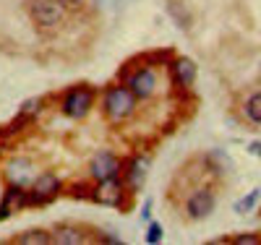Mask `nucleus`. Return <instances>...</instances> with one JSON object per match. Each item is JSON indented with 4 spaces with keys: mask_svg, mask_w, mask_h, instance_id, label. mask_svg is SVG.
Segmentation results:
<instances>
[{
    "mask_svg": "<svg viewBox=\"0 0 261 245\" xmlns=\"http://www.w3.org/2000/svg\"><path fill=\"white\" fill-rule=\"evenodd\" d=\"M128 89L136 94V99H149L151 94H154V89H157V76L151 68H139L130 73L128 78Z\"/></svg>",
    "mask_w": 261,
    "mask_h": 245,
    "instance_id": "20e7f679",
    "label": "nucleus"
},
{
    "mask_svg": "<svg viewBox=\"0 0 261 245\" xmlns=\"http://www.w3.org/2000/svg\"><path fill=\"white\" fill-rule=\"evenodd\" d=\"M92 102H94L92 89H86V86L71 89V92L65 94V99H63V113L68 118H84L86 113H89Z\"/></svg>",
    "mask_w": 261,
    "mask_h": 245,
    "instance_id": "f03ea898",
    "label": "nucleus"
},
{
    "mask_svg": "<svg viewBox=\"0 0 261 245\" xmlns=\"http://www.w3.org/2000/svg\"><path fill=\"white\" fill-rule=\"evenodd\" d=\"M246 118L251 120V123H256V125H261V92H256V94H251L248 99H246Z\"/></svg>",
    "mask_w": 261,
    "mask_h": 245,
    "instance_id": "ddd939ff",
    "label": "nucleus"
},
{
    "mask_svg": "<svg viewBox=\"0 0 261 245\" xmlns=\"http://www.w3.org/2000/svg\"><path fill=\"white\" fill-rule=\"evenodd\" d=\"M232 242L235 245H258L261 237L258 235H238V237H232Z\"/></svg>",
    "mask_w": 261,
    "mask_h": 245,
    "instance_id": "f3484780",
    "label": "nucleus"
},
{
    "mask_svg": "<svg viewBox=\"0 0 261 245\" xmlns=\"http://www.w3.org/2000/svg\"><path fill=\"white\" fill-rule=\"evenodd\" d=\"M120 172V162L115 154L110 151H99L94 162H92V175L97 177V180H110V177H118Z\"/></svg>",
    "mask_w": 261,
    "mask_h": 245,
    "instance_id": "0eeeda50",
    "label": "nucleus"
},
{
    "mask_svg": "<svg viewBox=\"0 0 261 245\" xmlns=\"http://www.w3.org/2000/svg\"><path fill=\"white\" fill-rule=\"evenodd\" d=\"M146 170H149V159H144V157L130 159V165L125 170V185L130 190H141V185L146 180Z\"/></svg>",
    "mask_w": 261,
    "mask_h": 245,
    "instance_id": "6e6552de",
    "label": "nucleus"
},
{
    "mask_svg": "<svg viewBox=\"0 0 261 245\" xmlns=\"http://www.w3.org/2000/svg\"><path fill=\"white\" fill-rule=\"evenodd\" d=\"M149 209H151V201H146V204H144V211H141V214H144V219H149V214H151Z\"/></svg>",
    "mask_w": 261,
    "mask_h": 245,
    "instance_id": "6ab92c4d",
    "label": "nucleus"
},
{
    "mask_svg": "<svg viewBox=\"0 0 261 245\" xmlns=\"http://www.w3.org/2000/svg\"><path fill=\"white\" fill-rule=\"evenodd\" d=\"M162 235H165L162 225H157V222H154V225H149V230H146V242L154 245V242H160V240H162Z\"/></svg>",
    "mask_w": 261,
    "mask_h": 245,
    "instance_id": "dca6fc26",
    "label": "nucleus"
},
{
    "mask_svg": "<svg viewBox=\"0 0 261 245\" xmlns=\"http://www.w3.org/2000/svg\"><path fill=\"white\" fill-rule=\"evenodd\" d=\"M53 242H60V245H79V242H84V235H81L79 230H73V227H60V230L55 232Z\"/></svg>",
    "mask_w": 261,
    "mask_h": 245,
    "instance_id": "f8f14e48",
    "label": "nucleus"
},
{
    "mask_svg": "<svg viewBox=\"0 0 261 245\" xmlns=\"http://www.w3.org/2000/svg\"><path fill=\"white\" fill-rule=\"evenodd\" d=\"M60 190V180L53 175H42L34 180V193H32V201H47V198H53L55 193Z\"/></svg>",
    "mask_w": 261,
    "mask_h": 245,
    "instance_id": "1a4fd4ad",
    "label": "nucleus"
},
{
    "mask_svg": "<svg viewBox=\"0 0 261 245\" xmlns=\"http://www.w3.org/2000/svg\"><path fill=\"white\" fill-rule=\"evenodd\" d=\"M251 151L256 154V157L261 159V141H256V144H251Z\"/></svg>",
    "mask_w": 261,
    "mask_h": 245,
    "instance_id": "a211bd4d",
    "label": "nucleus"
},
{
    "mask_svg": "<svg viewBox=\"0 0 261 245\" xmlns=\"http://www.w3.org/2000/svg\"><path fill=\"white\" fill-rule=\"evenodd\" d=\"M32 16L37 18V24H42V26H55V24L63 21V8H60L58 0H34Z\"/></svg>",
    "mask_w": 261,
    "mask_h": 245,
    "instance_id": "423d86ee",
    "label": "nucleus"
},
{
    "mask_svg": "<svg viewBox=\"0 0 261 245\" xmlns=\"http://www.w3.org/2000/svg\"><path fill=\"white\" fill-rule=\"evenodd\" d=\"M71 3H79V0H71Z\"/></svg>",
    "mask_w": 261,
    "mask_h": 245,
    "instance_id": "aec40b11",
    "label": "nucleus"
},
{
    "mask_svg": "<svg viewBox=\"0 0 261 245\" xmlns=\"http://www.w3.org/2000/svg\"><path fill=\"white\" fill-rule=\"evenodd\" d=\"M123 193H125L123 183L118 180V177H110V180H99V185L92 193V198L99 201V204H105V206H120L123 204Z\"/></svg>",
    "mask_w": 261,
    "mask_h": 245,
    "instance_id": "39448f33",
    "label": "nucleus"
},
{
    "mask_svg": "<svg viewBox=\"0 0 261 245\" xmlns=\"http://www.w3.org/2000/svg\"><path fill=\"white\" fill-rule=\"evenodd\" d=\"M256 198H258V190H251L246 198H241V201L235 204V211H238V214H246V211H251V209H253V204H256Z\"/></svg>",
    "mask_w": 261,
    "mask_h": 245,
    "instance_id": "2eb2a0df",
    "label": "nucleus"
},
{
    "mask_svg": "<svg viewBox=\"0 0 261 245\" xmlns=\"http://www.w3.org/2000/svg\"><path fill=\"white\" fill-rule=\"evenodd\" d=\"M136 110V94L125 86H113L105 94V115L110 118V123H123L130 113Z\"/></svg>",
    "mask_w": 261,
    "mask_h": 245,
    "instance_id": "f257e3e1",
    "label": "nucleus"
},
{
    "mask_svg": "<svg viewBox=\"0 0 261 245\" xmlns=\"http://www.w3.org/2000/svg\"><path fill=\"white\" fill-rule=\"evenodd\" d=\"M172 78H175L178 86H191L196 81V65L188 58H180L172 63Z\"/></svg>",
    "mask_w": 261,
    "mask_h": 245,
    "instance_id": "9b49d317",
    "label": "nucleus"
},
{
    "mask_svg": "<svg viewBox=\"0 0 261 245\" xmlns=\"http://www.w3.org/2000/svg\"><path fill=\"white\" fill-rule=\"evenodd\" d=\"M214 204H217L214 193L209 188H199L191 193L188 204H186V214H188V219H204L214 211Z\"/></svg>",
    "mask_w": 261,
    "mask_h": 245,
    "instance_id": "7ed1b4c3",
    "label": "nucleus"
},
{
    "mask_svg": "<svg viewBox=\"0 0 261 245\" xmlns=\"http://www.w3.org/2000/svg\"><path fill=\"white\" fill-rule=\"evenodd\" d=\"M8 177L13 180V185H27V183H32L34 177H37V172H34V165L29 162V159H16V162H11V167H8Z\"/></svg>",
    "mask_w": 261,
    "mask_h": 245,
    "instance_id": "9d476101",
    "label": "nucleus"
},
{
    "mask_svg": "<svg viewBox=\"0 0 261 245\" xmlns=\"http://www.w3.org/2000/svg\"><path fill=\"white\" fill-rule=\"evenodd\" d=\"M16 242H21V245H47V242H53V237L42 230H29L27 235H18Z\"/></svg>",
    "mask_w": 261,
    "mask_h": 245,
    "instance_id": "4468645a",
    "label": "nucleus"
}]
</instances>
